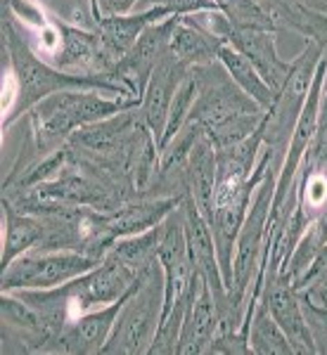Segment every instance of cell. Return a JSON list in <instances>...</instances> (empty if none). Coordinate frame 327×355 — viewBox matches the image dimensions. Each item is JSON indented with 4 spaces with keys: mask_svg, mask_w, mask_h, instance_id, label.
I'll return each mask as SVG.
<instances>
[{
    "mask_svg": "<svg viewBox=\"0 0 327 355\" xmlns=\"http://www.w3.org/2000/svg\"><path fill=\"white\" fill-rule=\"evenodd\" d=\"M325 57V50L320 48V43L306 41L301 48V53L292 60V71L287 76L283 90L275 97V105L266 112L261 123V135L263 145L271 147L275 154H280L285 162L287 145H290L292 130L303 110V102L308 97L311 83L315 78V69H318L320 60Z\"/></svg>",
    "mask_w": 327,
    "mask_h": 355,
    "instance_id": "5",
    "label": "cell"
},
{
    "mask_svg": "<svg viewBox=\"0 0 327 355\" xmlns=\"http://www.w3.org/2000/svg\"><path fill=\"white\" fill-rule=\"evenodd\" d=\"M178 17H166L162 21H154L142 31L133 48L128 50L121 62L114 69L112 78L124 85V90L131 97L140 100L142 90H145L147 81H150L154 67L162 62V57L169 53L171 36H174Z\"/></svg>",
    "mask_w": 327,
    "mask_h": 355,
    "instance_id": "8",
    "label": "cell"
},
{
    "mask_svg": "<svg viewBox=\"0 0 327 355\" xmlns=\"http://www.w3.org/2000/svg\"><path fill=\"white\" fill-rule=\"evenodd\" d=\"M137 8H140V10L164 8L171 17H190V15H199V12L216 10V3H214V0H140V3H137Z\"/></svg>",
    "mask_w": 327,
    "mask_h": 355,
    "instance_id": "25",
    "label": "cell"
},
{
    "mask_svg": "<svg viewBox=\"0 0 327 355\" xmlns=\"http://www.w3.org/2000/svg\"><path fill=\"white\" fill-rule=\"evenodd\" d=\"M181 206H183V216H185V237H187V246H190L194 270L202 275L204 282L209 284L214 301H221L228 294V287L221 272V263H218L211 225L202 216V211L197 209V204H194L190 194L183 197Z\"/></svg>",
    "mask_w": 327,
    "mask_h": 355,
    "instance_id": "12",
    "label": "cell"
},
{
    "mask_svg": "<svg viewBox=\"0 0 327 355\" xmlns=\"http://www.w3.org/2000/svg\"><path fill=\"white\" fill-rule=\"evenodd\" d=\"M218 62L226 67V71L230 73L233 81L237 83L240 88H242L244 93L249 95L263 112H268L275 105V97H278V95L273 93L271 85L263 81L261 73L256 71L254 64H251V62L246 60L240 50H235L233 45L226 43L221 50H218Z\"/></svg>",
    "mask_w": 327,
    "mask_h": 355,
    "instance_id": "20",
    "label": "cell"
},
{
    "mask_svg": "<svg viewBox=\"0 0 327 355\" xmlns=\"http://www.w3.org/2000/svg\"><path fill=\"white\" fill-rule=\"evenodd\" d=\"M261 303L266 306V311L271 313V318L278 322V327L285 331V336L290 339L292 348L296 355H315V341L311 334V327L306 322V313H303L299 291L292 287L290 282L280 277H273L268 282H263L261 291Z\"/></svg>",
    "mask_w": 327,
    "mask_h": 355,
    "instance_id": "9",
    "label": "cell"
},
{
    "mask_svg": "<svg viewBox=\"0 0 327 355\" xmlns=\"http://www.w3.org/2000/svg\"><path fill=\"white\" fill-rule=\"evenodd\" d=\"M3 254L0 263L8 268L10 263L26 251L36 249L43 237V220L38 214H28V211L17 209L15 204L3 199Z\"/></svg>",
    "mask_w": 327,
    "mask_h": 355,
    "instance_id": "19",
    "label": "cell"
},
{
    "mask_svg": "<svg viewBox=\"0 0 327 355\" xmlns=\"http://www.w3.org/2000/svg\"><path fill=\"white\" fill-rule=\"evenodd\" d=\"M325 93H327V76H325Z\"/></svg>",
    "mask_w": 327,
    "mask_h": 355,
    "instance_id": "30",
    "label": "cell"
},
{
    "mask_svg": "<svg viewBox=\"0 0 327 355\" xmlns=\"http://www.w3.org/2000/svg\"><path fill=\"white\" fill-rule=\"evenodd\" d=\"M228 45L240 50L254 64V69L261 73L263 81L271 85L275 95L283 90L287 76L292 71V62H287L278 55L273 31H240V28H230Z\"/></svg>",
    "mask_w": 327,
    "mask_h": 355,
    "instance_id": "15",
    "label": "cell"
},
{
    "mask_svg": "<svg viewBox=\"0 0 327 355\" xmlns=\"http://www.w3.org/2000/svg\"><path fill=\"white\" fill-rule=\"evenodd\" d=\"M256 3L273 17L278 28H290L306 38L308 12H311L306 5H301L299 0H256Z\"/></svg>",
    "mask_w": 327,
    "mask_h": 355,
    "instance_id": "24",
    "label": "cell"
},
{
    "mask_svg": "<svg viewBox=\"0 0 327 355\" xmlns=\"http://www.w3.org/2000/svg\"><path fill=\"white\" fill-rule=\"evenodd\" d=\"M3 55L8 57V71L17 83V105L12 114L3 119V133L12 128L22 116H26L41 100L62 90H100L112 97H131L112 76H78L45 62L41 55L33 53L24 31L8 12H3Z\"/></svg>",
    "mask_w": 327,
    "mask_h": 355,
    "instance_id": "1",
    "label": "cell"
},
{
    "mask_svg": "<svg viewBox=\"0 0 327 355\" xmlns=\"http://www.w3.org/2000/svg\"><path fill=\"white\" fill-rule=\"evenodd\" d=\"M190 71L197 81V100L190 119L202 125L216 150L237 145L261 128L266 112L233 81L221 62L216 60Z\"/></svg>",
    "mask_w": 327,
    "mask_h": 355,
    "instance_id": "2",
    "label": "cell"
},
{
    "mask_svg": "<svg viewBox=\"0 0 327 355\" xmlns=\"http://www.w3.org/2000/svg\"><path fill=\"white\" fill-rule=\"evenodd\" d=\"M164 313V270L152 266L126 294L102 355H150Z\"/></svg>",
    "mask_w": 327,
    "mask_h": 355,
    "instance_id": "4",
    "label": "cell"
},
{
    "mask_svg": "<svg viewBox=\"0 0 327 355\" xmlns=\"http://www.w3.org/2000/svg\"><path fill=\"white\" fill-rule=\"evenodd\" d=\"M159 263L164 270V315L171 313L176 303L185 301L197 277L194 263L190 256V246L185 237V216L183 206L162 223V239H159Z\"/></svg>",
    "mask_w": 327,
    "mask_h": 355,
    "instance_id": "7",
    "label": "cell"
},
{
    "mask_svg": "<svg viewBox=\"0 0 327 355\" xmlns=\"http://www.w3.org/2000/svg\"><path fill=\"white\" fill-rule=\"evenodd\" d=\"M137 105L140 102L131 97H112L100 90H62L45 97L26 114L28 137L33 147L45 157L65 147L76 130L119 112L133 110Z\"/></svg>",
    "mask_w": 327,
    "mask_h": 355,
    "instance_id": "3",
    "label": "cell"
},
{
    "mask_svg": "<svg viewBox=\"0 0 327 355\" xmlns=\"http://www.w3.org/2000/svg\"><path fill=\"white\" fill-rule=\"evenodd\" d=\"M301 5H306L308 10H315V12L327 15V0H299Z\"/></svg>",
    "mask_w": 327,
    "mask_h": 355,
    "instance_id": "28",
    "label": "cell"
},
{
    "mask_svg": "<svg viewBox=\"0 0 327 355\" xmlns=\"http://www.w3.org/2000/svg\"><path fill=\"white\" fill-rule=\"evenodd\" d=\"M249 348L254 355H296L285 331L259 301L249 318Z\"/></svg>",
    "mask_w": 327,
    "mask_h": 355,
    "instance_id": "21",
    "label": "cell"
},
{
    "mask_svg": "<svg viewBox=\"0 0 327 355\" xmlns=\"http://www.w3.org/2000/svg\"><path fill=\"white\" fill-rule=\"evenodd\" d=\"M194 100H197V81H194L192 71H187V76L183 78L181 88L176 90L174 102H171L169 119H166V128H164V137H162V145H159V152H162L164 147L169 145L178 133H181L183 125L190 121Z\"/></svg>",
    "mask_w": 327,
    "mask_h": 355,
    "instance_id": "23",
    "label": "cell"
},
{
    "mask_svg": "<svg viewBox=\"0 0 327 355\" xmlns=\"http://www.w3.org/2000/svg\"><path fill=\"white\" fill-rule=\"evenodd\" d=\"M85 5L90 8V12H93V17H95V24H97V19H100V5H97V0H85Z\"/></svg>",
    "mask_w": 327,
    "mask_h": 355,
    "instance_id": "29",
    "label": "cell"
},
{
    "mask_svg": "<svg viewBox=\"0 0 327 355\" xmlns=\"http://www.w3.org/2000/svg\"><path fill=\"white\" fill-rule=\"evenodd\" d=\"M308 159L327 164V93H323L320 100V114H318V128H315V137L306 152Z\"/></svg>",
    "mask_w": 327,
    "mask_h": 355,
    "instance_id": "26",
    "label": "cell"
},
{
    "mask_svg": "<svg viewBox=\"0 0 327 355\" xmlns=\"http://www.w3.org/2000/svg\"><path fill=\"white\" fill-rule=\"evenodd\" d=\"M218 334V313H216V301L211 294L209 284L204 282V277L197 272L192 284V296L187 303V313L183 320L181 339H178V351L176 355H204L211 351Z\"/></svg>",
    "mask_w": 327,
    "mask_h": 355,
    "instance_id": "13",
    "label": "cell"
},
{
    "mask_svg": "<svg viewBox=\"0 0 327 355\" xmlns=\"http://www.w3.org/2000/svg\"><path fill=\"white\" fill-rule=\"evenodd\" d=\"M187 194L194 199L202 216L211 223L214 218V197H216V147L206 133L192 145L185 168Z\"/></svg>",
    "mask_w": 327,
    "mask_h": 355,
    "instance_id": "18",
    "label": "cell"
},
{
    "mask_svg": "<svg viewBox=\"0 0 327 355\" xmlns=\"http://www.w3.org/2000/svg\"><path fill=\"white\" fill-rule=\"evenodd\" d=\"M187 71H190V69H185L174 55L166 53L162 57V62L154 67L150 81H147L145 90H142L140 107H137V110H140L142 119H145L147 128L152 130L157 145H162L171 102H174L176 90L181 88V83H183V78L187 76Z\"/></svg>",
    "mask_w": 327,
    "mask_h": 355,
    "instance_id": "11",
    "label": "cell"
},
{
    "mask_svg": "<svg viewBox=\"0 0 327 355\" xmlns=\"http://www.w3.org/2000/svg\"><path fill=\"white\" fill-rule=\"evenodd\" d=\"M166 17L171 15L164 8H147V10H135V12L128 15L100 17L95 24V31L100 33L109 55L117 62H121V57L133 48L137 38L142 36V31L150 24H154V21L166 19Z\"/></svg>",
    "mask_w": 327,
    "mask_h": 355,
    "instance_id": "17",
    "label": "cell"
},
{
    "mask_svg": "<svg viewBox=\"0 0 327 355\" xmlns=\"http://www.w3.org/2000/svg\"><path fill=\"white\" fill-rule=\"evenodd\" d=\"M216 10L228 17L233 28L240 31H273L278 33V24L256 0H214Z\"/></svg>",
    "mask_w": 327,
    "mask_h": 355,
    "instance_id": "22",
    "label": "cell"
},
{
    "mask_svg": "<svg viewBox=\"0 0 327 355\" xmlns=\"http://www.w3.org/2000/svg\"><path fill=\"white\" fill-rule=\"evenodd\" d=\"M221 38L214 36L211 31L199 24L194 15L190 17H178L174 36H171L169 53L176 57L185 69L204 67L218 60V50L223 48Z\"/></svg>",
    "mask_w": 327,
    "mask_h": 355,
    "instance_id": "16",
    "label": "cell"
},
{
    "mask_svg": "<svg viewBox=\"0 0 327 355\" xmlns=\"http://www.w3.org/2000/svg\"><path fill=\"white\" fill-rule=\"evenodd\" d=\"M124 299L78 315L72 324H67V327L57 334L50 353H55V355H97V353H102V348H105L109 334H112V329H114V322H117V315L124 306Z\"/></svg>",
    "mask_w": 327,
    "mask_h": 355,
    "instance_id": "10",
    "label": "cell"
},
{
    "mask_svg": "<svg viewBox=\"0 0 327 355\" xmlns=\"http://www.w3.org/2000/svg\"><path fill=\"white\" fill-rule=\"evenodd\" d=\"M137 3H140V0H97V5H100V15H102V17H114V15H128V12H135Z\"/></svg>",
    "mask_w": 327,
    "mask_h": 355,
    "instance_id": "27",
    "label": "cell"
},
{
    "mask_svg": "<svg viewBox=\"0 0 327 355\" xmlns=\"http://www.w3.org/2000/svg\"><path fill=\"white\" fill-rule=\"evenodd\" d=\"M97 259L74 249H31L24 256L15 259L8 268H3L0 289L19 291V289H53L65 282H72L78 275L93 270Z\"/></svg>",
    "mask_w": 327,
    "mask_h": 355,
    "instance_id": "6",
    "label": "cell"
},
{
    "mask_svg": "<svg viewBox=\"0 0 327 355\" xmlns=\"http://www.w3.org/2000/svg\"><path fill=\"white\" fill-rule=\"evenodd\" d=\"M181 202V197H135L119 209L105 211V227L114 242L121 237H133L162 225Z\"/></svg>",
    "mask_w": 327,
    "mask_h": 355,
    "instance_id": "14",
    "label": "cell"
}]
</instances>
